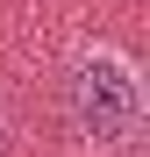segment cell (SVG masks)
Listing matches in <instances>:
<instances>
[{"mask_svg": "<svg viewBox=\"0 0 150 157\" xmlns=\"http://www.w3.org/2000/svg\"><path fill=\"white\" fill-rule=\"evenodd\" d=\"M64 114H71V128H79L93 150H121L143 128V78H136V64L121 57V50L79 57L71 78H64Z\"/></svg>", "mask_w": 150, "mask_h": 157, "instance_id": "1", "label": "cell"}]
</instances>
